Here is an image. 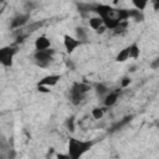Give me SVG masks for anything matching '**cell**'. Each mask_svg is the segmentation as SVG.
I'll list each match as a JSON object with an SVG mask.
<instances>
[{"label":"cell","instance_id":"1","mask_svg":"<svg viewBox=\"0 0 159 159\" xmlns=\"http://www.w3.org/2000/svg\"><path fill=\"white\" fill-rule=\"evenodd\" d=\"M93 140H82L71 137L67 143V154L71 157V159H81L93 147Z\"/></svg>","mask_w":159,"mask_h":159},{"label":"cell","instance_id":"2","mask_svg":"<svg viewBox=\"0 0 159 159\" xmlns=\"http://www.w3.org/2000/svg\"><path fill=\"white\" fill-rule=\"evenodd\" d=\"M91 89V86L84 83V82H76L72 84L71 89H70V101L72 104L77 106L82 102V99L84 98V94Z\"/></svg>","mask_w":159,"mask_h":159},{"label":"cell","instance_id":"3","mask_svg":"<svg viewBox=\"0 0 159 159\" xmlns=\"http://www.w3.org/2000/svg\"><path fill=\"white\" fill-rule=\"evenodd\" d=\"M53 56H55V50L53 48H48V50H43V51H35L34 62L40 68H47L52 63Z\"/></svg>","mask_w":159,"mask_h":159},{"label":"cell","instance_id":"4","mask_svg":"<svg viewBox=\"0 0 159 159\" xmlns=\"http://www.w3.org/2000/svg\"><path fill=\"white\" fill-rule=\"evenodd\" d=\"M17 43L7 45L0 48V63L4 67H11L14 63V56L17 52Z\"/></svg>","mask_w":159,"mask_h":159},{"label":"cell","instance_id":"5","mask_svg":"<svg viewBox=\"0 0 159 159\" xmlns=\"http://www.w3.org/2000/svg\"><path fill=\"white\" fill-rule=\"evenodd\" d=\"M82 43H83L82 41H80L78 39H76V37H73V36H71L68 34L63 35V47H65V50H66V52L68 55L73 53L77 47H80Z\"/></svg>","mask_w":159,"mask_h":159},{"label":"cell","instance_id":"6","mask_svg":"<svg viewBox=\"0 0 159 159\" xmlns=\"http://www.w3.org/2000/svg\"><path fill=\"white\" fill-rule=\"evenodd\" d=\"M61 75H58V73H52V75H47V76H45V77H42L39 82H37V86H45V87H53V86H56L58 82H60V80H61Z\"/></svg>","mask_w":159,"mask_h":159},{"label":"cell","instance_id":"7","mask_svg":"<svg viewBox=\"0 0 159 159\" xmlns=\"http://www.w3.org/2000/svg\"><path fill=\"white\" fill-rule=\"evenodd\" d=\"M35 51H43V50H48L51 48V40L45 36V35H41L39 36L36 40H35Z\"/></svg>","mask_w":159,"mask_h":159},{"label":"cell","instance_id":"8","mask_svg":"<svg viewBox=\"0 0 159 159\" xmlns=\"http://www.w3.org/2000/svg\"><path fill=\"white\" fill-rule=\"evenodd\" d=\"M29 19H30L29 14H19L11 20V29H21L27 24Z\"/></svg>","mask_w":159,"mask_h":159},{"label":"cell","instance_id":"9","mask_svg":"<svg viewBox=\"0 0 159 159\" xmlns=\"http://www.w3.org/2000/svg\"><path fill=\"white\" fill-rule=\"evenodd\" d=\"M118 101V91H111L104 98H103V104L106 108H109L114 106Z\"/></svg>","mask_w":159,"mask_h":159},{"label":"cell","instance_id":"10","mask_svg":"<svg viewBox=\"0 0 159 159\" xmlns=\"http://www.w3.org/2000/svg\"><path fill=\"white\" fill-rule=\"evenodd\" d=\"M88 25H89V27H91L93 31H97L98 29H101L102 26H104V22H103V20H102V17H99V16H93V17H91V19L88 20Z\"/></svg>","mask_w":159,"mask_h":159},{"label":"cell","instance_id":"11","mask_svg":"<svg viewBox=\"0 0 159 159\" xmlns=\"http://www.w3.org/2000/svg\"><path fill=\"white\" fill-rule=\"evenodd\" d=\"M128 47H129V58H138L140 56V47L137 41L132 42Z\"/></svg>","mask_w":159,"mask_h":159},{"label":"cell","instance_id":"12","mask_svg":"<svg viewBox=\"0 0 159 159\" xmlns=\"http://www.w3.org/2000/svg\"><path fill=\"white\" fill-rule=\"evenodd\" d=\"M128 58H129V47L127 46V47L122 48V50L117 53V56H116V62L123 63V62H125Z\"/></svg>","mask_w":159,"mask_h":159},{"label":"cell","instance_id":"13","mask_svg":"<svg viewBox=\"0 0 159 159\" xmlns=\"http://www.w3.org/2000/svg\"><path fill=\"white\" fill-rule=\"evenodd\" d=\"M128 14H129V19H133L134 21L137 22H142L144 20V15L142 11H138L135 9H132V10H128Z\"/></svg>","mask_w":159,"mask_h":159},{"label":"cell","instance_id":"14","mask_svg":"<svg viewBox=\"0 0 159 159\" xmlns=\"http://www.w3.org/2000/svg\"><path fill=\"white\" fill-rule=\"evenodd\" d=\"M96 92H97V94H98L99 97L104 98V97L111 92V89H109L106 84H103V83H98V84L96 86Z\"/></svg>","mask_w":159,"mask_h":159},{"label":"cell","instance_id":"15","mask_svg":"<svg viewBox=\"0 0 159 159\" xmlns=\"http://www.w3.org/2000/svg\"><path fill=\"white\" fill-rule=\"evenodd\" d=\"M148 1H145V0H132V5L134 6V9L135 10H138V11H142L143 12V10L148 6Z\"/></svg>","mask_w":159,"mask_h":159},{"label":"cell","instance_id":"16","mask_svg":"<svg viewBox=\"0 0 159 159\" xmlns=\"http://www.w3.org/2000/svg\"><path fill=\"white\" fill-rule=\"evenodd\" d=\"M104 112H106V107H96L92 109L91 114L94 119H102V117L104 116Z\"/></svg>","mask_w":159,"mask_h":159},{"label":"cell","instance_id":"17","mask_svg":"<svg viewBox=\"0 0 159 159\" xmlns=\"http://www.w3.org/2000/svg\"><path fill=\"white\" fill-rule=\"evenodd\" d=\"M76 39H78L80 41H86L87 40V32L83 27H76Z\"/></svg>","mask_w":159,"mask_h":159},{"label":"cell","instance_id":"18","mask_svg":"<svg viewBox=\"0 0 159 159\" xmlns=\"http://www.w3.org/2000/svg\"><path fill=\"white\" fill-rule=\"evenodd\" d=\"M66 127H67V129L71 130V132L75 130V118H73V117H70V118L66 120Z\"/></svg>","mask_w":159,"mask_h":159},{"label":"cell","instance_id":"19","mask_svg":"<svg viewBox=\"0 0 159 159\" xmlns=\"http://www.w3.org/2000/svg\"><path fill=\"white\" fill-rule=\"evenodd\" d=\"M125 27H127V21H124V22H120L113 31L116 32V34H122L124 30H125Z\"/></svg>","mask_w":159,"mask_h":159},{"label":"cell","instance_id":"20","mask_svg":"<svg viewBox=\"0 0 159 159\" xmlns=\"http://www.w3.org/2000/svg\"><path fill=\"white\" fill-rule=\"evenodd\" d=\"M130 82H132V80H130L129 77H123V78L120 80V87H122V88H125V87H128V86L130 84Z\"/></svg>","mask_w":159,"mask_h":159},{"label":"cell","instance_id":"21","mask_svg":"<svg viewBox=\"0 0 159 159\" xmlns=\"http://www.w3.org/2000/svg\"><path fill=\"white\" fill-rule=\"evenodd\" d=\"M55 158L56 159H71V157L67 153H61V152H57L55 154Z\"/></svg>","mask_w":159,"mask_h":159},{"label":"cell","instance_id":"22","mask_svg":"<svg viewBox=\"0 0 159 159\" xmlns=\"http://www.w3.org/2000/svg\"><path fill=\"white\" fill-rule=\"evenodd\" d=\"M150 68L152 70H158L159 68V56L157 58H154L152 62H150Z\"/></svg>","mask_w":159,"mask_h":159},{"label":"cell","instance_id":"23","mask_svg":"<svg viewBox=\"0 0 159 159\" xmlns=\"http://www.w3.org/2000/svg\"><path fill=\"white\" fill-rule=\"evenodd\" d=\"M37 91L41 93H50L51 89H48V87H45V86H37Z\"/></svg>","mask_w":159,"mask_h":159},{"label":"cell","instance_id":"24","mask_svg":"<svg viewBox=\"0 0 159 159\" xmlns=\"http://www.w3.org/2000/svg\"><path fill=\"white\" fill-rule=\"evenodd\" d=\"M152 4H153V9H154L155 11H159V0H157V1H153Z\"/></svg>","mask_w":159,"mask_h":159},{"label":"cell","instance_id":"25","mask_svg":"<svg viewBox=\"0 0 159 159\" xmlns=\"http://www.w3.org/2000/svg\"><path fill=\"white\" fill-rule=\"evenodd\" d=\"M106 30H107V27H106V26H102L101 29H98V30L96 31V34H98V35H102V34H103Z\"/></svg>","mask_w":159,"mask_h":159}]
</instances>
